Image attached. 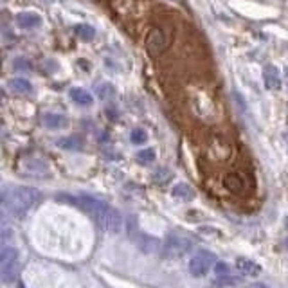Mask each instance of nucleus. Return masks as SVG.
Instances as JSON below:
<instances>
[{
    "label": "nucleus",
    "instance_id": "nucleus-1",
    "mask_svg": "<svg viewBox=\"0 0 288 288\" xmlns=\"http://www.w3.org/2000/svg\"><path fill=\"white\" fill-rule=\"evenodd\" d=\"M59 200H69L70 203H74L76 207L83 209L87 214H90L94 222L97 223L101 231L108 234H119L122 231V216L119 211L110 207L103 200H97L94 196L81 195V196H65L61 195Z\"/></svg>",
    "mask_w": 288,
    "mask_h": 288
},
{
    "label": "nucleus",
    "instance_id": "nucleus-2",
    "mask_svg": "<svg viewBox=\"0 0 288 288\" xmlns=\"http://www.w3.org/2000/svg\"><path fill=\"white\" fill-rule=\"evenodd\" d=\"M4 207L15 218H26L31 211L36 209L40 203L42 195L38 189L29 186H16V188L4 191Z\"/></svg>",
    "mask_w": 288,
    "mask_h": 288
},
{
    "label": "nucleus",
    "instance_id": "nucleus-3",
    "mask_svg": "<svg viewBox=\"0 0 288 288\" xmlns=\"http://www.w3.org/2000/svg\"><path fill=\"white\" fill-rule=\"evenodd\" d=\"M195 240L188 234L182 233H170L162 245V258L164 259H180L188 252L193 251Z\"/></svg>",
    "mask_w": 288,
    "mask_h": 288
},
{
    "label": "nucleus",
    "instance_id": "nucleus-4",
    "mask_svg": "<svg viewBox=\"0 0 288 288\" xmlns=\"http://www.w3.org/2000/svg\"><path fill=\"white\" fill-rule=\"evenodd\" d=\"M18 276V251L13 245L4 243L0 252V277L2 283L9 284Z\"/></svg>",
    "mask_w": 288,
    "mask_h": 288
},
{
    "label": "nucleus",
    "instance_id": "nucleus-5",
    "mask_svg": "<svg viewBox=\"0 0 288 288\" xmlns=\"http://www.w3.org/2000/svg\"><path fill=\"white\" fill-rule=\"evenodd\" d=\"M216 256L209 251H198L191 259H189V272L195 277H203L209 274V270L216 265Z\"/></svg>",
    "mask_w": 288,
    "mask_h": 288
},
{
    "label": "nucleus",
    "instance_id": "nucleus-6",
    "mask_svg": "<svg viewBox=\"0 0 288 288\" xmlns=\"http://www.w3.org/2000/svg\"><path fill=\"white\" fill-rule=\"evenodd\" d=\"M263 79H265V85L269 90H279L281 89V76L277 67L274 65H266L263 70Z\"/></svg>",
    "mask_w": 288,
    "mask_h": 288
},
{
    "label": "nucleus",
    "instance_id": "nucleus-7",
    "mask_svg": "<svg viewBox=\"0 0 288 288\" xmlns=\"http://www.w3.org/2000/svg\"><path fill=\"white\" fill-rule=\"evenodd\" d=\"M16 24H18V27H22V29H34V27H38L42 24V18L38 13L24 11L16 16Z\"/></svg>",
    "mask_w": 288,
    "mask_h": 288
},
{
    "label": "nucleus",
    "instance_id": "nucleus-8",
    "mask_svg": "<svg viewBox=\"0 0 288 288\" xmlns=\"http://www.w3.org/2000/svg\"><path fill=\"white\" fill-rule=\"evenodd\" d=\"M236 269L240 270L243 276H249V277H256V276H259V272H261V266H259L258 263L252 261V259H247V258H238Z\"/></svg>",
    "mask_w": 288,
    "mask_h": 288
},
{
    "label": "nucleus",
    "instance_id": "nucleus-9",
    "mask_svg": "<svg viewBox=\"0 0 288 288\" xmlns=\"http://www.w3.org/2000/svg\"><path fill=\"white\" fill-rule=\"evenodd\" d=\"M56 146H59L61 150H67V152H79L83 148V139L78 135L61 137V139L56 140Z\"/></svg>",
    "mask_w": 288,
    "mask_h": 288
},
{
    "label": "nucleus",
    "instance_id": "nucleus-10",
    "mask_svg": "<svg viewBox=\"0 0 288 288\" xmlns=\"http://www.w3.org/2000/svg\"><path fill=\"white\" fill-rule=\"evenodd\" d=\"M69 96H70V99L74 101L76 105H79V107H92V103H94L92 94L83 89H70Z\"/></svg>",
    "mask_w": 288,
    "mask_h": 288
},
{
    "label": "nucleus",
    "instance_id": "nucleus-11",
    "mask_svg": "<svg viewBox=\"0 0 288 288\" xmlns=\"http://www.w3.org/2000/svg\"><path fill=\"white\" fill-rule=\"evenodd\" d=\"M42 122L51 130H59L67 126V117L61 114H45L42 117Z\"/></svg>",
    "mask_w": 288,
    "mask_h": 288
},
{
    "label": "nucleus",
    "instance_id": "nucleus-12",
    "mask_svg": "<svg viewBox=\"0 0 288 288\" xmlns=\"http://www.w3.org/2000/svg\"><path fill=\"white\" fill-rule=\"evenodd\" d=\"M164 47H166V40H164L162 33H159V31H153L152 36L148 38V49L152 52H162Z\"/></svg>",
    "mask_w": 288,
    "mask_h": 288
},
{
    "label": "nucleus",
    "instance_id": "nucleus-13",
    "mask_svg": "<svg viewBox=\"0 0 288 288\" xmlns=\"http://www.w3.org/2000/svg\"><path fill=\"white\" fill-rule=\"evenodd\" d=\"M9 89L16 94H29L31 90H33V85L24 78H13L11 81H9Z\"/></svg>",
    "mask_w": 288,
    "mask_h": 288
},
{
    "label": "nucleus",
    "instance_id": "nucleus-14",
    "mask_svg": "<svg viewBox=\"0 0 288 288\" xmlns=\"http://www.w3.org/2000/svg\"><path fill=\"white\" fill-rule=\"evenodd\" d=\"M173 196H177V198H182V200H193L195 198V189L191 188L189 184H177L173 188Z\"/></svg>",
    "mask_w": 288,
    "mask_h": 288
},
{
    "label": "nucleus",
    "instance_id": "nucleus-15",
    "mask_svg": "<svg viewBox=\"0 0 288 288\" xmlns=\"http://www.w3.org/2000/svg\"><path fill=\"white\" fill-rule=\"evenodd\" d=\"M76 34H78L81 40L90 42L96 36V29H94L92 26H89V24H79V26H76Z\"/></svg>",
    "mask_w": 288,
    "mask_h": 288
},
{
    "label": "nucleus",
    "instance_id": "nucleus-16",
    "mask_svg": "<svg viewBox=\"0 0 288 288\" xmlns=\"http://www.w3.org/2000/svg\"><path fill=\"white\" fill-rule=\"evenodd\" d=\"M135 159H137V162H139V164H152V162H155V150H153V148L140 150V152H137Z\"/></svg>",
    "mask_w": 288,
    "mask_h": 288
},
{
    "label": "nucleus",
    "instance_id": "nucleus-17",
    "mask_svg": "<svg viewBox=\"0 0 288 288\" xmlns=\"http://www.w3.org/2000/svg\"><path fill=\"white\" fill-rule=\"evenodd\" d=\"M214 284L216 286H236V284H240V279L231 276V274H223V276H216Z\"/></svg>",
    "mask_w": 288,
    "mask_h": 288
},
{
    "label": "nucleus",
    "instance_id": "nucleus-18",
    "mask_svg": "<svg viewBox=\"0 0 288 288\" xmlns=\"http://www.w3.org/2000/svg\"><path fill=\"white\" fill-rule=\"evenodd\" d=\"M114 94H115V90L110 83H101V85L97 87V96H99L101 99H110V97H114Z\"/></svg>",
    "mask_w": 288,
    "mask_h": 288
},
{
    "label": "nucleus",
    "instance_id": "nucleus-19",
    "mask_svg": "<svg viewBox=\"0 0 288 288\" xmlns=\"http://www.w3.org/2000/svg\"><path fill=\"white\" fill-rule=\"evenodd\" d=\"M130 140H132L133 144H144L148 140V135H146V132H144L142 128H135L130 133Z\"/></svg>",
    "mask_w": 288,
    "mask_h": 288
},
{
    "label": "nucleus",
    "instance_id": "nucleus-20",
    "mask_svg": "<svg viewBox=\"0 0 288 288\" xmlns=\"http://www.w3.org/2000/svg\"><path fill=\"white\" fill-rule=\"evenodd\" d=\"M223 184H225V188L231 189V191H240V189H241V182L238 180V177H234V175H229V177H225Z\"/></svg>",
    "mask_w": 288,
    "mask_h": 288
},
{
    "label": "nucleus",
    "instance_id": "nucleus-21",
    "mask_svg": "<svg viewBox=\"0 0 288 288\" xmlns=\"http://www.w3.org/2000/svg\"><path fill=\"white\" fill-rule=\"evenodd\" d=\"M171 177V173L168 170H159L153 173V182H157V184H164V182H168Z\"/></svg>",
    "mask_w": 288,
    "mask_h": 288
},
{
    "label": "nucleus",
    "instance_id": "nucleus-22",
    "mask_svg": "<svg viewBox=\"0 0 288 288\" xmlns=\"http://www.w3.org/2000/svg\"><path fill=\"white\" fill-rule=\"evenodd\" d=\"M13 67H15L16 70H31V61L20 56V58H16L15 61H13Z\"/></svg>",
    "mask_w": 288,
    "mask_h": 288
},
{
    "label": "nucleus",
    "instance_id": "nucleus-23",
    "mask_svg": "<svg viewBox=\"0 0 288 288\" xmlns=\"http://www.w3.org/2000/svg\"><path fill=\"white\" fill-rule=\"evenodd\" d=\"M26 166H27V170H29L31 173H34V164H29V162H27ZM45 168H47V166H45V160H44L42 164H38V170H40V171H44Z\"/></svg>",
    "mask_w": 288,
    "mask_h": 288
},
{
    "label": "nucleus",
    "instance_id": "nucleus-24",
    "mask_svg": "<svg viewBox=\"0 0 288 288\" xmlns=\"http://www.w3.org/2000/svg\"><path fill=\"white\" fill-rule=\"evenodd\" d=\"M252 288H270V286H266V284H263V283H256V284H252Z\"/></svg>",
    "mask_w": 288,
    "mask_h": 288
},
{
    "label": "nucleus",
    "instance_id": "nucleus-25",
    "mask_svg": "<svg viewBox=\"0 0 288 288\" xmlns=\"http://www.w3.org/2000/svg\"><path fill=\"white\" fill-rule=\"evenodd\" d=\"M286 76H288V67H286Z\"/></svg>",
    "mask_w": 288,
    "mask_h": 288
},
{
    "label": "nucleus",
    "instance_id": "nucleus-26",
    "mask_svg": "<svg viewBox=\"0 0 288 288\" xmlns=\"http://www.w3.org/2000/svg\"><path fill=\"white\" fill-rule=\"evenodd\" d=\"M286 249H288V240H286Z\"/></svg>",
    "mask_w": 288,
    "mask_h": 288
},
{
    "label": "nucleus",
    "instance_id": "nucleus-27",
    "mask_svg": "<svg viewBox=\"0 0 288 288\" xmlns=\"http://www.w3.org/2000/svg\"><path fill=\"white\" fill-rule=\"evenodd\" d=\"M20 288H24V286H22V284H20Z\"/></svg>",
    "mask_w": 288,
    "mask_h": 288
}]
</instances>
